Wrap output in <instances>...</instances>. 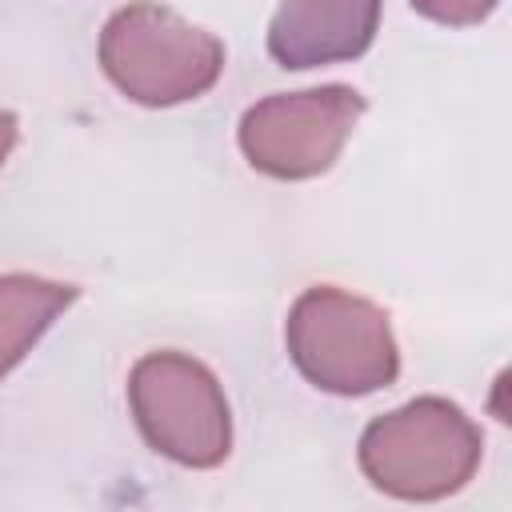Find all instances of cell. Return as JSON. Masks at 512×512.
Here are the masks:
<instances>
[{"mask_svg": "<svg viewBox=\"0 0 512 512\" xmlns=\"http://www.w3.org/2000/svg\"><path fill=\"white\" fill-rule=\"evenodd\" d=\"M128 404L140 436L184 468H216L232 448V412L216 376L184 352H148L132 364Z\"/></svg>", "mask_w": 512, "mask_h": 512, "instance_id": "cell-4", "label": "cell"}, {"mask_svg": "<svg viewBox=\"0 0 512 512\" xmlns=\"http://www.w3.org/2000/svg\"><path fill=\"white\" fill-rule=\"evenodd\" d=\"M480 428L440 396L408 400L376 416L360 436L364 476L400 500H440L460 492L480 468Z\"/></svg>", "mask_w": 512, "mask_h": 512, "instance_id": "cell-2", "label": "cell"}, {"mask_svg": "<svg viewBox=\"0 0 512 512\" xmlns=\"http://www.w3.org/2000/svg\"><path fill=\"white\" fill-rule=\"evenodd\" d=\"M380 24V0H280L268 24V52L280 68L356 60Z\"/></svg>", "mask_w": 512, "mask_h": 512, "instance_id": "cell-6", "label": "cell"}, {"mask_svg": "<svg viewBox=\"0 0 512 512\" xmlns=\"http://www.w3.org/2000/svg\"><path fill=\"white\" fill-rule=\"evenodd\" d=\"M104 76L136 104L168 108L196 100L224 72V44L180 12L136 0L108 16L100 32Z\"/></svg>", "mask_w": 512, "mask_h": 512, "instance_id": "cell-1", "label": "cell"}, {"mask_svg": "<svg viewBox=\"0 0 512 512\" xmlns=\"http://www.w3.org/2000/svg\"><path fill=\"white\" fill-rule=\"evenodd\" d=\"M16 116L12 112H0V168H4V160H8V152H12V144H16Z\"/></svg>", "mask_w": 512, "mask_h": 512, "instance_id": "cell-9", "label": "cell"}, {"mask_svg": "<svg viewBox=\"0 0 512 512\" xmlns=\"http://www.w3.org/2000/svg\"><path fill=\"white\" fill-rule=\"evenodd\" d=\"M364 96L348 84H324L304 92H276L240 116V152L248 164L276 180H308L336 164Z\"/></svg>", "mask_w": 512, "mask_h": 512, "instance_id": "cell-5", "label": "cell"}, {"mask_svg": "<svg viewBox=\"0 0 512 512\" xmlns=\"http://www.w3.org/2000/svg\"><path fill=\"white\" fill-rule=\"evenodd\" d=\"M284 340L304 380L336 396L380 392L400 372L388 312L336 284H316L296 296Z\"/></svg>", "mask_w": 512, "mask_h": 512, "instance_id": "cell-3", "label": "cell"}, {"mask_svg": "<svg viewBox=\"0 0 512 512\" xmlns=\"http://www.w3.org/2000/svg\"><path fill=\"white\" fill-rule=\"evenodd\" d=\"M76 300L72 284L8 272L0 276V380L28 356V348L52 328V320Z\"/></svg>", "mask_w": 512, "mask_h": 512, "instance_id": "cell-7", "label": "cell"}, {"mask_svg": "<svg viewBox=\"0 0 512 512\" xmlns=\"http://www.w3.org/2000/svg\"><path fill=\"white\" fill-rule=\"evenodd\" d=\"M412 8L436 24L468 28V24H480L496 8V0H412Z\"/></svg>", "mask_w": 512, "mask_h": 512, "instance_id": "cell-8", "label": "cell"}]
</instances>
